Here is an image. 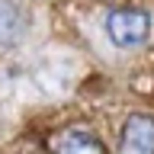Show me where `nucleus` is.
I'll return each mask as SVG.
<instances>
[{"mask_svg": "<svg viewBox=\"0 0 154 154\" xmlns=\"http://www.w3.org/2000/svg\"><path fill=\"white\" fill-rule=\"evenodd\" d=\"M55 154H106L103 141L87 128H67L64 135H58Z\"/></svg>", "mask_w": 154, "mask_h": 154, "instance_id": "obj_3", "label": "nucleus"}, {"mask_svg": "<svg viewBox=\"0 0 154 154\" xmlns=\"http://www.w3.org/2000/svg\"><path fill=\"white\" fill-rule=\"evenodd\" d=\"M26 32V16L13 0H0V48L16 45Z\"/></svg>", "mask_w": 154, "mask_h": 154, "instance_id": "obj_4", "label": "nucleus"}, {"mask_svg": "<svg viewBox=\"0 0 154 154\" xmlns=\"http://www.w3.org/2000/svg\"><path fill=\"white\" fill-rule=\"evenodd\" d=\"M119 154H154V116L132 112L125 119Z\"/></svg>", "mask_w": 154, "mask_h": 154, "instance_id": "obj_2", "label": "nucleus"}, {"mask_svg": "<svg viewBox=\"0 0 154 154\" xmlns=\"http://www.w3.org/2000/svg\"><path fill=\"white\" fill-rule=\"evenodd\" d=\"M106 35L112 38V45H119V48L141 45L144 38L151 35V16L144 10H132V7L112 10L106 16Z\"/></svg>", "mask_w": 154, "mask_h": 154, "instance_id": "obj_1", "label": "nucleus"}]
</instances>
